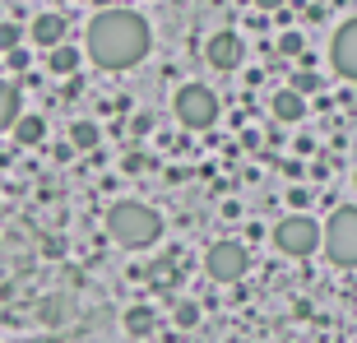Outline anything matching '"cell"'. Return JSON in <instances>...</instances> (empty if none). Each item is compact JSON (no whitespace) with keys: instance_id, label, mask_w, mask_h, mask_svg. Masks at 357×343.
<instances>
[{"instance_id":"1","label":"cell","mask_w":357,"mask_h":343,"mask_svg":"<svg viewBox=\"0 0 357 343\" xmlns=\"http://www.w3.org/2000/svg\"><path fill=\"white\" fill-rule=\"evenodd\" d=\"M153 47V33H149L144 14L135 10H98L89 24V56L102 70H130L139 66Z\"/></svg>"},{"instance_id":"2","label":"cell","mask_w":357,"mask_h":343,"mask_svg":"<svg viewBox=\"0 0 357 343\" xmlns=\"http://www.w3.org/2000/svg\"><path fill=\"white\" fill-rule=\"evenodd\" d=\"M107 232L126 251H144V246H153L162 237V213L139 204V199H121V204L107 209Z\"/></svg>"},{"instance_id":"3","label":"cell","mask_w":357,"mask_h":343,"mask_svg":"<svg viewBox=\"0 0 357 343\" xmlns=\"http://www.w3.org/2000/svg\"><path fill=\"white\" fill-rule=\"evenodd\" d=\"M274 246L283 255H292V260H311L325 246V223H316L311 213H288L274 227Z\"/></svg>"},{"instance_id":"4","label":"cell","mask_w":357,"mask_h":343,"mask_svg":"<svg viewBox=\"0 0 357 343\" xmlns=\"http://www.w3.org/2000/svg\"><path fill=\"white\" fill-rule=\"evenodd\" d=\"M325 255L339 269H357V209L353 204H339L325 218Z\"/></svg>"},{"instance_id":"5","label":"cell","mask_w":357,"mask_h":343,"mask_svg":"<svg viewBox=\"0 0 357 343\" xmlns=\"http://www.w3.org/2000/svg\"><path fill=\"white\" fill-rule=\"evenodd\" d=\"M172 112L176 121H181L185 130H209L213 121H218V98H213V89H204V84H181L172 98Z\"/></svg>"},{"instance_id":"6","label":"cell","mask_w":357,"mask_h":343,"mask_svg":"<svg viewBox=\"0 0 357 343\" xmlns=\"http://www.w3.org/2000/svg\"><path fill=\"white\" fill-rule=\"evenodd\" d=\"M246 269H251V255H246L241 241H213L209 251H204V274L213 283H241Z\"/></svg>"},{"instance_id":"7","label":"cell","mask_w":357,"mask_h":343,"mask_svg":"<svg viewBox=\"0 0 357 343\" xmlns=\"http://www.w3.org/2000/svg\"><path fill=\"white\" fill-rule=\"evenodd\" d=\"M330 66L339 70L344 79L357 84V19L339 24V33H334V42H330Z\"/></svg>"},{"instance_id":"8","label":"cell","mask_w":357,"mask_h":343,"mask_svg":"<svg viewBox=\"0 0 357 343\" xmlns=\"http://www.w3.org/2000/svg\"><path fill=\"white\" fill-rule=\"evenodd\" d=\"M241 56H246V42L237 38V33H213L209 47H204V61H209L213 70H237L241 66Z\"/></svg>"},{"instance_id":"9","label":"cell","mask_w":357,"mask_h":343,"mask_svg":"<svg viewBox=\"0 0 357 343\" xmlns=\"http://www.w3.org/2000/svg\"><path fill=\"white\" fill-rule=\"evenodd\" d=\"M28 38L38 42V47H47V52H56V47L66 42V19H61V14H38L33 28H28Z\"/></svg>"},{"instance_id":"10","label":"cell","mask_w":357,"mask_h":343,"mask_svg":"<svg viewBox=\"0 0 357 343\" xmlns=\"http://www.w3.org/2000/svg\"><path fill=\"white\" fill-rule=\"evenodd\" d=\"M269 112H274V121H283V125H297V121L306 116V98L292 89H278L274 98H269Z\"/></svg>"},{"instance_id":"11","label":"cell","mask_w":357,"mask_h":343,"mask_svg":"<svg viewBox=\"0 0 357 343\" xmlns=\"http://www.w3.org/2000/svg\"><path fill=\"white\" fill-rule=\"evenodd\" d=\"M121 325H126V334H135V339H144V334H153V325H158V316H153V306H130L126 316H121Z\"/></svg>"},{"instance_id":"12","label":"cell","mask_w":357,"mask_h":343,"mask_svg":"<svg viewBox=\"0 0 357 343\" xmlns=\"http://www.w3.org/2000/svg\"><path fill=\"white\" fill-rule=\"evenodd\" d=\"M14 139H19L24 148L42 144V139H47V121H42L38 112H24V116H19V125H14Z\"/></svg>"},{"instance_id":"13","label":"cell","mask_w":357,"mask_h":343,"mask_svg":"<svg viewBox=\"0 0 357 343\" xmlns=\"http://www.w3.org/2000/svg\"><path fill=\"white\" fill-rule=\"evenodd\" d=\"M19 116H24V107H19V89L0 79V130H14Z\"/></svg>"},{"instance_id":"14","label":"cell","mask_w":357,"mask_h":343,"mask_svg":"<svg viewBox=\"0 0 357 343\" xmlns=\"http://www.w3.org/2000/svg\"><path fill=\"white\" fill-rule=\"evenodd\" d=\"M47 70H52V75H75V70H79V52H75L70 42H61L56 52H47Z\"/></svg>"},{"instance_id":"15","label":"cell","mask_w":357,"mask_h":343,"mask_svg":"<svg viewBox=\"0 0 357 343\" xmlns=\"http://www.w3.org/2000/svg\"><path fill=\"white\" fill-rule=\"evenodd\" d=\"M98 139H102L98 121H75V125H70V144L75 148H98Z\"/></svg>"},{"instance_id":"16","label":"cell","mask_w":357,"mask_h":343,"mask_svg":"<svg viewBox=\"0 0 357 343\" xmlns=\"http://www.w3.org/2000/svg\"><path fill=\"white\" fill-rule=\"evenodd\" d=\"M172 320H176V330H195V325H199V302L181 297V302H176V311H172Z\"/></svg>"},{"instance_id":"17","label":"cell","mask_w":357,"mask_h":343,"mask_svg":"<svg viewBox=\"0 0 357 343\" xmlns=\"http://www.w3.org/2000/svg\"><path fill=\"white\" fill-rule=\"evenodd\" d=\"M19 47H24V28L5 19V24H0V52L10 56V52H19Z\"/></svg>"},{"instance_id":"18","label":"cell","mask_w":357,"mask_h":343,"mask_svg":"<svg viewBox=\"0 0 357 343\" xmlns=\"http://www.w3.org/2000/svg\"><path fill=\"white\" fill-rule=\"evenodd\" d=\"M288 89H292V93H302V98H311V93H320V75H311V70H297Z\"/></svg>"},{"instance_id":"19","label":"cell","mask_w":357,"mask_h":343,"mask_svg":"<svg viewBox=\"0 0 357 343\" xmlns=\"http://www.w3.org/2000/svg\"><path fill=\"white\" fill-rule=\"evenodd\" d=\"M302 52H306L302 33H292V28H288V33H278V56H302Z\"/></svg>"},{"instance_id":"20","label":"cell","mask_w":357,"mask_h":343,"mask_svg":"<svg viewBox=\"0 0 357 343\" xmlns=\"http://www.w3.org/2000/svg\"><path fill=\"white\" fill-rule=\"evenodd\" d=\"M306 199H311V190H302V185H292V190H288V204H292V213H302V209H306Z\"/></svg>"},{"instance_id":"21","label":"cell","mask_w":357,"mask_h":343,"mask_svg":"<svg viewBox=\"0 0 357 343\" xmlns=\"http://www.w3.org/2000/svg\"><path fill=\"white\" fill-rule=\"evenodd\" d=\"M130 130L135 135H149V130H153V116H149V112H139V116L130 121Z\"/></svg>"},{"instance_id":"22","label":"cell","mask_w":357,"mask_h":343,"mask_svg":"<svg viewBox=\"0 0 357 343\" xmlns=\"http://www.w3.org/2000/svg\"><path fill=\"white\" fill-rule=\"evenodd\" d=\"M5 61H10V70H28V52H24V47H19V52H10Z\"/></svg>"},{"instance_id":"23","label":"cell","mask_w":357,"mask_h":343,"mask_svg":"<svg viewBox=\"0 0 357 343\" xmlns=\"http://www.w3.org/2000/svg\"><path fill=\"white\" fill-rule=\"evenodd\" d=\"M288 0H255V10H283Z\"/></svg>"},{"instance_id":"24","label":"cell","mask_w":357,"mask_h":343,"mask_svg":"<svg viewBox=\"0 0 357 343\" xmlns=\"http://www.w3.org/2000/svg\"><path fill=\"white\" fill-rule=\"evenodd\" d=\"M93 5H98V10H116V5H112V0H93Z\"/></svg>"},{"instance_id":"25","label":"cell","mask_w":357,"mask_h":343,"mask_svg":"<svg viewBox=\"0 0 357 343\" xmlns=\"http://www.w3.org/2000/svg\"><path fill=\"white\" fill-rule=\"evenodd\" d=\"M353 185H357V172H353Z\"/></svg>"}]
</instances>
